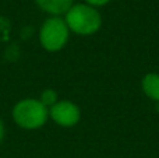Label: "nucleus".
I'll return each instance as SVG.
<instances>
[{"instance_id": "1", "label": "nucleus", "mask_w": 159, "mask_h": 158, "mask_svg": "<svg viewBox=\"0 0 159 158\" xmlns=\"http://www.w3.org/2000/svg\"><path fill=\"white\" fill-rule=\"evenodd\" d=\"M70 32L80 36H91L102 27V16L98 8L87 3H74L64 14Z\"/></svg>"}, {"instance_id": "2", "label": "nucleus", "mask_w": 159, "mask_h": 158, "mask_svg": "<svg viewBox=\"0 0 159 158\" xmlns=\"http://www.w3.org/2000/svg\"><path fill=\"white\" fill-rule=\"evenodd\" d=\"M11 116L18 128L36 130L46 125L49 119V108H46L38 98H24L13 106Z\"/></svg>"}, {"instance_id": "3", "label": "nucleus", "mask_w": 159, "mask_h": 158, "mask_svg": "<svg viewBox=\"0 0 159 158\" xmlns=\"http://www.w3.org/2000/svg\"><path fill=\"white\" fill-rule=\"evenodd\" d=\"M38 36L46 52H59L69 42L70 30L63 17H48L39 28Z\"/></svg>"}, {"instance_id": "4", "label": "nucleus", "mask_w": 159, "mask_h": 158, "mask_svg": "<svg viewBox=\"0 0 159 158\" xmlns=\"http://www.w3.org/2000/svg\"><path fill=\"white\" fill-rule=\"evenodd\" d=\"M49 118L60 128H74L81 119V109L70 100H59L49 108Z\"/></svg>"}, {"instance_id": "5", "label": "nucleus", "mask_w": 159, "mask_h": 158, "mask_svg": "<svg viewBox=\"0 0 159 158\" xmlns=\"http://www.w3.org/2000/svg\"><path fill=\"white\" fill-rule=\"evenodd\" d=\"M35 3L49 17H61L74 4V0H35Z\"/></svg>"}, {"instance_id": "6", "label": "nucleus", "mask_w": 159, "mask_h": 158, "mask_svg": "<svg viewBox=\"0 0 159 158\" xmlns=\"http://www.w3.org/2000/svg\"><path fill=\"white\" fill-rule=\"evenodd\" d=\"M143 92L149 100L159 102V73H147L141 80Z\"/></svg>"}, {"instance_id": "7", "label": "nucleus", "mask_w": 159, "mask_h": 158, "mask_svg": "<svg viewBox=\"0 0 159 158\" xmlns=\"http://www.w3.org/2000/svg\"><path fill=\"white\" fill-rule=\"evenodd\" d=\"M38 100L41 101L46 108H50V106H53L59 101V94L55 91V90L46 88V90H43V91L41 92V97H39Z\"/></svg>"}, {"instance_id": "8", "label": "nucleus", "mask_w": 159, "mask_h": 158, "mask_svg": "<svg viewBox=\"0 0 159 158\" xmlns=\"http://www.w3.org/2000/svg\"><path fill=\"white\" fill-rule=\"evenodd\" d=\"M110 2H112V0H84V3H87V4L92 6V7H95V8L109 4Z\"/></svg>"}, {"instance_id": "9", "label": "nucleus", "mask_w": 159, "mask_h": 158, "mask_svg": "<svg viewBox=\"0 0 159 158\" xmlns=\"http://www.w3.org/2000/svg\"><path fill=\"white\" fill-rule=\"evenodd\" d=\"M4 134H6V128H4V123H3V120L0 119V144H2L3 139H4Z\"/></svg>"}]
</instances>
